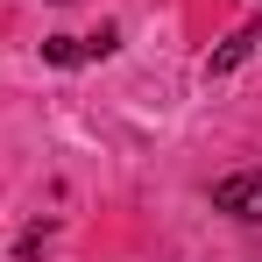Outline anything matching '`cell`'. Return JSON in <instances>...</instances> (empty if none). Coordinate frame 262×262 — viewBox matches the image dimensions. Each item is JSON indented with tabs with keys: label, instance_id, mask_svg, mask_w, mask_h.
I'll use <instances>...</instances> for the list:
<instances>
[{
	"label": "cell",
	"instance_id": "cell-2",
	"mask_svg": "<svg viewBox=\"0 0 262 262\" xmlns=\"http://www.w3.org/2000/svg\"><path fill=\"white\" fill-rule=\"evenodd\" d=\"M255 43H262V29H234V36L213 50V78H227V71H234V64H241V57H248Z\"/></svg>",
	"mask_w": 262,
	"mask_h": 262
},
{
	"label": "cell",
	"instance_id": "cell-1",
	"mask_svg": "<svg viewBox=\"0 0 262 262\" xmlns=\"http://www.w3.org/2000/svg\"><path fill=\"white\" fill-rule=\"evenodd\" d=\"M213 206H220V213H234V220H262V170L220 177V184H213Z\"/></svg>",
	"mask_w": 262,
	"mask_h": 262
},
{
	"label": "cell",
	"instance_id": "cell-3",
	"mask_svg": "<svg viewBox=\"0 0 262 262\" xmlns=\"http://www.w3.org/2000/svg\"><path fill=\"white\" fill-rule=\"evenodd\" d=\"M43 57H50V64H85V57H92V43H85V36H50V43H43Z\"/></svg>",
	"mask_w": 262,
	"mask_h": 262
}]
</instances>
